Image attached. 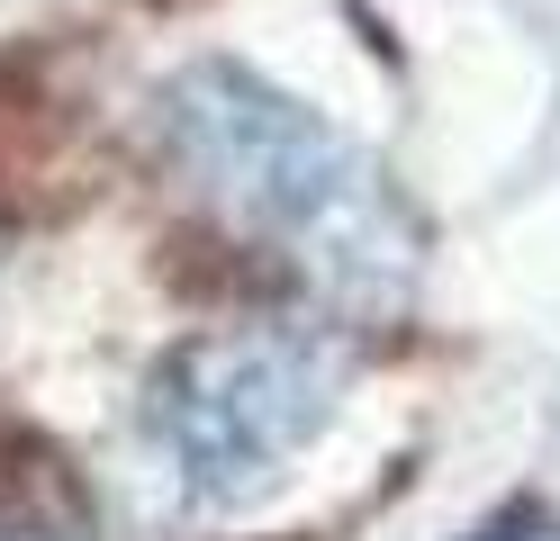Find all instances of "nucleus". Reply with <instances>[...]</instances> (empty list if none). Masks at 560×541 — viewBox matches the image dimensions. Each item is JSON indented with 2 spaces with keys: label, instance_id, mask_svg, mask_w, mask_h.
Returning <instances> with one entry per match:
<instances>
[{
  "label": "nucleus",
  "instance_id": "f257e3e1",
  "mask_svg": "<svg viewBox=\"0 0 560 541\" xmlns=\"http://www.w3.org/2000/svg\"><path fill=\"white\" fill-rule=\"evenodd\" d=\"M163 154L235 244H262L335 307H389L416 280V226L398 190L254 72H182L163 91Z\"/></svg>",
  "mask_w": 560,
  "mask_h": 541
},
{
  "label": "nucleus",
  "instance_id": "f03ea898",
  "mask_svg": "<svg viewBox=\"0 0 560 541\" xmlns=\"http://www.w3.org/2000/svg\"><path fill=\"white\" fill-rule=\"evenodd\" d=\"M343 361L317 334H218L190 343L145 397V451L172 496L235 505L335 407Z\"/></svg>",
  "mask_w": 560,
  "mask_h": 541
},
{
  "label": "nucleus",
  "instance_id": "7ed1b4c3",
  "mask_svg": "<svg viewBox=\"0 0 560 541\" xmlns=\"http://www.w3.org/2000/svg\"><path fill=\"white\" fill-rule=\"evenodd\" d=\"M82 505L63 487V469L37 443H10L0 433V541H73Z\"/></svg>",
  "mask_w": 560,
  "mask_h": 541
},
{
  "label": "nucleus",
  "instance_id": "20e7f679",
  "mask_svg": "<svg viewBox=\"0 0 560 541\" xmlns=\"http://www.w3.org/2000/svg\"><path fill=\"white\" fill-rule=\"evenodd\" d=\"M498 541H560V532H498Z\"/></svg>",
  "mask_w": 560,
  "mask_h": 541
}]
</instances>
